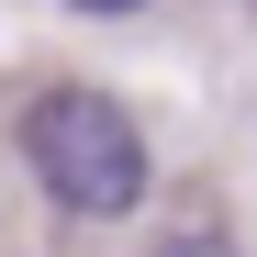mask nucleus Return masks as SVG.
I'll return each instance as SVG.
<instances>
[{"mask_svg":"<svg viewBox=\"0 0 257 257\" xmlns=\"http://www.w3.org/2000/svg\"><path fill=\"white\" fill-rule=\"evenodd\" d=\"M23 168L45 179L56 212H78V224H112V212L146 201V135L101 90H45L23 112Z\"/></svg>","mask_w":257,"mask_h":257,"instance_id":"1","label":"nucleus"},{"mask_svg":"<svg viewBox=\"0 0 257 257\" xmlns=\"http://www.w3.org/2000/svg\"><path fill=\"white\" fill-rule=\"evenodd\" d=\"M157 257H235V246H224V235H168Z\"/></svg>","mask_w":257,"mask_h":257,"instance_id":"2","label":"nucleus"},{"mask_svg":"<svg viewBox=\"0 0 257 257\" xmlns=\"http://www.w3.org/2000/svg\"><path fill=\"white\" fill-rule=\"evenodd\" d=\"M67 12H135V0H67Z\"/></svg>","mask_w":257,"mask_h":257,"instance_id":"3","label":"nucleus"}]
</instances>
